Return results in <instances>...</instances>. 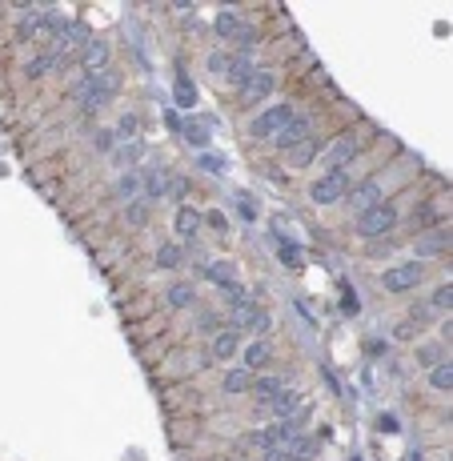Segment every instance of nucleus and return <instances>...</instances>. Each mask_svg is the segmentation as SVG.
<instances>
[{"instance_id": "obj_1", "label": "nucleus", "mask_w": 453, "mask_h": 461, "mask_svg": "<svg viewBox=\"0 0 453 461\" xmlns=\"http://www.w3.org/2000/svg\"><path fill=\"white\" fill-rule=\"evenodd\" d=\"M393 224H397V205L393 200H377L373 209L357 212V233L361 237H385Z\"/></svg>"}, {"instance_id": "obj_2", "label": "nucleus", "mask_w": 453, "mask_h": 461, "mask_svg": "<svg viewBox=\"0 0 453 461\" xmlns=\"http://www.w3.org/2000/svg\"><path fill=\"white\" fill-rule=\"evenodd\" d=\"M345 193H349V173H345V169H333V173H325L321 181H313V188H309L313 205H337Z\"/></svg>"}, {"instance_id": "obj_3", "label": "nucleus", "mask_w": 453, "mask_h": 461, "mask_svg": "<svg viewBox=\"0 0 453 461\" xmlns=\"http://www.w3.org/2000/svg\"><path fill=\"white\" fill-rule=\"evenodd\" d=\"M81 92H85V104H88V109H100L105 100H112L117 92H121V76H117V73H93V76L85 80V88H81Z\"/></svg>"}, {"instance_id": "obj_4", "label": "nucleus", "mask_w": 453, "mask_h": 461, "mask_svg": "<svg viewBox=\"0 0 453 461\" xmlns=\"http://www.w3.org/2000/svg\"><path fill=\"white\" fill-rule=\"evenodd\" d=\"M289 121H293V109H289V104H273V109H265L257 121L249 125V133H253V137H277Z\"/></svg>"}, {"instance_id": "obj_5", "label": "nucleus", "mask_w": 453, "mask_h": 461, "mask_svg": "<svg viewBox=\"0 0 453 461\" xmlns=\"http://www.w3.org/2000/svg\"><path fill=\"white\" fill-rule=\"evenodd\" d=\"M421 277H425L421 261H409V265H397V269H389V273L381 277V285L389 289V293H405V289L421 285Z\"/></svg>"}, {"instance_id": "obj_6", "label": "nucleus", "mask_w": 453, "mask_h": 461, "mask_svg": "<svg viewBox=\"0 0 453 461\" xmlns=\"http://www.w3.org/2000/svg\"><path fill=\"white\" fill-rule=\"evenodd\" d=\"M309 137H313V121H309L305 112H293V121H289L273 140H277V149L285 152V149H293V145H301V140H309Z\"/></svg>"}, {"instance_id": "obj_7", "label": "nucleus", "mask_w": 453, "mask_h": 461, "mask_svg": "<svg viewBox=\"0 0 453 461\" xmlns=\"http://www.w3.org/2000/svg\"><path fill=\"white\" fill-rule=\"evenodd\" d=\"M233 329H237V333H241V329L265 333V329H269V313L261 309V305H253V301H249V305H237V309H233Z\"/></svg>"}, {"instance_id": "obj_8", "label": "nucleus", "mask_w": 453, "mask_h": 461, "mask_svg": "<svg viewBox=\"0 0 453 461\" xmlns=\"http://www.w3.org/2000/svg\"><path fill=\"white\" fill-rule=\"evenodd\" d=\"M353 152H357L353 133H341V137L333 140V149H325V157H321V161L329 164V173H333V169H345V164L353 161Z\"/></svg>"}, {"instance_id": "obj_9", "label": "nucleus", "mask_w": 453, "mask_h": 461, "mask_svg": "<svg viewBox=\"0 0 453 461\" xmlns=\"http://www.w3.org/2000/svg\"><path fill=\"white\" fill-rule=\"evenodd\" d=\"M281 449L289 453V461H309V457L321 453V437L317 433H297V437H289Z\"/></svg>"}, {"instance_id": "obj_10", "label": "nucleus", "mask_w": 453, "mask_h": 461, "mask_svg": "<svg viewBox=\"0 0 453 461\" xmlns=\"http://www.w3.org/2000/svg\"><path fill=\"white\" fill-rule=\"evenodd\" d=\"M273 85H277V80H273V73H265V68H253V76H249L245 85H241V97L249 100V104H257V100H265L273 92Z\"/></svg>"}, {"instance_id": "obj_11", "label": "nucleus", "mask_w": 453, "mask_h": 461, "mask_svg": "<svg viewBox=\"0 0 453 461\" xmlns=\"http://www.w3.org/2000/svg\"><path fill=\"white\" fill-rule=\"evenodd\" d=\"M417 257H437V253L449 249V229H433V233H425L421 241H413Z\"/></svg>"}, {"instance_id": "obj_12", "label": "nucleus", "mask_w": 453, "mask_h": 461, "mask_svg": "<svg viewBox=\"0 0 453 461\" xmlns=\"http://www.w3.org/2000/svg\"><path fill=\"white\" fill-rule=\"evenodd\" d=\"M81 64L88 68V76H93V73H105V64H109V49H105L100 40H88L85 52H81Z\"/></svg>"}, {"instance_id": "obj_13", "label": "nucleus", "mask_w": 453, "mask_h": 461, "mask_svg": "<svg viewBox=\"0 0 453 461\" xmlns=\"http://www.w3.org/2000/svg\"><path fill=\"white\" fill-rule=\"evenodd\" d=\"M172 224H177V233H181L184 241H193L196 229H201V212H196L193 205H181V209H177V217H172Z\"/></svg>"}, {"instance_id": "obj_14", "label": "nucleus", "mask_w": 453, "mask_h": 461, "mask_svg": "<svg viewBox=\"0 0 453 461\" xmlns=\"http://www.w3.org/2000/svg\"><path fill=\"white\" fill-rule=\"evenodd\" d=\"M301 401H305L301 393H285V389H281V393H277V401H273V413H277L281 421H297V413L305 409Z\"/></svg>"}, {"instance_id": "obj_15", "label": "nucleus", "mask_w": 453, "mask_h": 461, "mask_svg": "<svg viewBox=\"0 0 453 461\" xmlns=\"http://www.w3.org/2000/svg\"><path fill=\"white\" fill-rule=\"evenodd\" d=\"M381 200V188H377V181H365V185H357L353 193H349V205H353L357 212H365V209H373Z\"/></svg>"}, {"instance_id": "obj_16", "label": "nucleus", "mask_w": 453, "mask_h": 461, "mask_svg": "<svg viewBox=\"0 0 453 461\" xmlns=\"http://www.w3.org/2000/svg\"><path fill=\"white\" fill-rule=\"evenodd\" d=\"M249 389H253V397H257L261 405H273V401H277V393L285 389V381H281V377H257Z\"/></svg>"}, {"instance_id": "obj_17", "label": "nucleus", "mask_w": 453, "mask_h": 461, "mask_svg": "<svg viewBox=\"0 0 453 461\" xmlns=\"http://www.w3.org/2000/svg\"><path fill=\"white\" fill-rule=\"evenodd\" d=\"M237 337H241V333H237L233 325H229V329H220V333H217V341H213V357H217V361H229V357H233V353H237V345H241Z\"/></svg>"}, {"instance_id": "obj_18", "label": "nucleus", "mask_w": 453, "mask_h": 461, "mask_svg": "<svg viewBox=\"0 0 453 461\" xmlns=\"http://www.w3.org/2000/svg\"><path fill=\"white\" fill-rule=\"evenodd\" d=\"M317 140L309 137V140H301V145H293V149H285V157H289V164H297V169H301V164H309L313 161V157H317Z\"/></svg>"}, {"instance_id": "obj_19", "label": "nucleus", "mask_w": 453, "mask_h": 461, "mask_svg": "<svg viewBox=\"0 0 453 461\" xmlns=\"http://www.w3.org/2000/svg\"><path fill=\"white\" fill-rule=\"evenodd\" d=\"M213 28H217L220 37H229V40H233L237 32H241V13H233V8H225V13H217Z\"/></svg>"}, {"instance_id": "obj_20", "label": "nucleus", "mask_w": 453, "mask_h": 461, "mask_svg": "<svg viewBox=\"0 0 453 461\" xmlns=\"http://www.w3.org/2000/svg\"><path fill=\"white\" fill-rule=\"evenodd\" d=\"M265 361H269V341L257 337V341L245 349V369H257V365H265Z\"/></svg>"}, {"instance_id": "obj_21", "label": "nucleus", "mask_w": 453, "mask_h": 461, "mask_svg": "<svg viewBox=\"0 0 453 461\" xmlns=\"http://www.w3.org/2000/svg\"><path fill=\"white\" fill-rule=\"evenodd\" d=\"M249 76H253V61H249V56H237L233 61V68H229V73H225V80H229V85H245Z\"/></svg>"}, {"instance_id": "obj_22", "label": "nucleus", "mask_w": 453, "mask_h": 461, "mask_svg": "<svg viewBox=\"0 0 453 461\" xmlns=\"http://www.w3.org/2000/svg\"><path fill=\"white\" fill-rule=\"evenodd\" d=\"M429 385H433V389H449L453 385V365L449 361L429 365Z\"/></svg>"}, {"instance_id": "obj_23", "label": "nucleus", "mask_w": 453, "mask_h": 461, "mask_svg": "<svg viewBox=\"0 0 453 461\" xmlns=\"http://www.w3.org/2000/svg\"><path fill=\"white\" fill-rule=\"evenodd\" d=\"M233 61H237V52H229V49H225V52H213V56H208V68H213L217 76H225L229 68H233Z\"/></svg>"}, {"instance_id": "obj_24", "label": "nucleus", "mask_w": 453, "mask_h": 461, "mask_svg": "<svg viewBox=\"0 0 453 461\" xmlns=\"http://www.w3.org/2000/svg\"><path fill=\"white\" fill-rule=\"evenodd\" d=\"M253 381H249V369H233V373L225 377V393H241V389H249Z\"/></svg>"}, {"instance_id": "obj_25", "label": "nucleus", "mask_w": 453, "mask_h": 461, "mask_svg": "<svg viewBox=\"0 0 453 461\" xmlns=\"http://www.w3.org/2000/svg\"><path fill=\"white\" fill-rule=\"evenodd\" d=\"M208 281H217V285H233V265H208Z\"/></svg>"}, {"instance_id": "obj_26", "label": "nucleus", "mask_w": 453, "mask_h": 461, "mask_svg": "<svg viewBox=\"0 0 453 461\" xmlns=\"http://www.w3.org/2000/svg\"><path fill=\"white\" fill-rule=\"evenodd\" d=\"M157 265L160 269H177V265H181V249H177V245H165V249L157 253Z\"/></svg>"}, {"instance_id": "obj_27", "label": "nucleus", "mask_w": 453, "mask_h": 461, "mask_svg": "<svg viewBox=\"0 0 453 461\" xmlns=\"http://www.w3.org/2000/svg\"><path fill=\"white\" fill-rule=\"evenodd\" d=\"M453 305V285H437L433 301H429V309H449Z\"/></svg>"}, {"instance_id": "obj_28", "label": "nucleus", "mask_w": 453, "mask_h": 461, "mask_svg": "<svg viewBox=\"0 0 453 461\" xmlns=\"http://www.w3.org/2000/svg\"><path fill=\"white\" fill-rule=\"evenodd\" d=\"M189 301H193V289H189V285H172L169 289V305L181 309V305H189Z\"/></svg>"}, {"instance_id": "obj_29", "label": "nucleus", "mask_w": 453, "mask_h": 461, "mask_svg": "<svg viewBox=\"0 0 453 461\" xmlns=\"http://www.w3.org/2000/svg\"><path fill=\"white\" fill-rule=\"evenodd\" d=\"M169 185H172V181H169L165 173H153V176H148V193H153V197H165V193H169Z\"/></svg>"}, {"instance_id": "obj_30", "label": "nucleus", "mask_w": 453, "mask_h": 461, "mask_svg": "<svg viewBox=\"0 0 453 461\" xmlns=\"http://www.w3.org/2000/svg\"><path fill=\"white\" fill-rule=\"evenodd\" d=\"M237 205H241V217H245V221L257 217V200L249 197V193H237Z\"/></svg>"}, {"instance_id": "obj_31", "label": "nucleus", "mask_w": 453, "mask_h": 461, "mask_svg": "<svg viewBox=\"0 0 453 461\" xmlns=\"http://www.w3.org/2000/svg\"><path fill=\"white\" fill-rule=\"evenodd\" d=\"M181 128H184V137L193 140L196 149H201V145H208V137H205V128H201V125H193V121H189V125H181Z\"/></svg>"}, {"instance_id": "obj_32", "label": "nucleus", "mask_w": 453, "mask_h": 461, "mask_svg": "<svg viewBox=\"0 0 453 461\" xmlns=\"http://www.w3.org/2000/svg\"><path fill=\"white\" fill-rule=\"evenodd\" d=\"M117 188H121V197H129V193H136V188H141V176H136V173H124L121 181H117Z\"/></svg>"}, {"instance_id": "obj_33", "label": "nucleus", "mask_w": 453, "mask_h": 461, "mask_svg": "<svg viewBox=\"0 0 453 461\" xmlns=\"http://www.w3.org/2000/svg\"><path fill=\"white\" fill-rule=\"evenodd\" d=\"M437 221V209L433 205H421V212H413V224H433Z\"/></svg>"}, {"instance_id": "obj_34", "label": "nucleus", "mask_w": 453, "mask_h": 461, "mask_svg": "<svg viewBox=\"0 0 453 461\" xmlns=\"http://www.w3.org/2000/svg\"><path fill=\"white\" fill-rule=\"evenodd\" d=\"M177 100H181V104H193V100H196V92H193V88H189V80H184V73H181V85H177Z\"/></svg>"}, {"instance_id": "obj_35", "label": "nucleus", "mask_w": 453, "mask_h": 461, "mask_svg": "<svg viewBox=\"0 0 453 461\" xmlns=\"http://www.w3.org/2000/svg\"><path fill=\"white\" fill-rule=\"evenodd\" d=\"M281 261L285 265H301V249H297V245H281Z\"/></svg>"}, {"instance_id": "obj_36", "label": "nucleus", "mask_w": 453, "mask_h": 461, "mask_svg": "<svg viewBox=\"0 0 453 461\" xmlns=\"http://www.w3.org/2000/svg\"><path fill=\"white\" fill-rule=\"evenodd\" d=\"M201 169H208V173H225V161H220V157H201Z\"/></svg>"}, {"instance_id": "obj_37", "label": "nucleus", "mask_w": 453, "mask_h": 461, "mask_svg": "<svg viewBox=\"0 0 453 461\" xmlns=\"http://www.w3.org/2000/svg\"><path fill=\"white\" fill-rule=\"evenodd\" d=\"M341 309H345V313H357V309H361V301H357V293H349V289H345V297H341Z\"/></svg>"}, {"instance_id": "obj_38", "label": "nucleus", "mask_w": 453, "mask_h": 461, "mask_svg": "<svg viewBox=\"0 0 453 461\" xmlns=\"http://www.w3.org/2000/svg\"><path fill=\"white\" fill-rule=\"evenodd\" d=\"M129 221H133V224L145 221V205H141V200H133V205H129Z\"/></svg>"}, {"instance_id": "obj_39", "label": "nucleus", "mask_w": 453, "mask_h": 461, "mask_svg": "<svg viewBox=\"0 0 453 461\" xmlns=\"http://www.w3.org/2000/svg\"><path fill=\"white\" fill-rule=\"evenodd\" d=\"M265 461H289V453H285L281 445H277V449H265Z\"/></svg>"}, {"instance_id": "obj_40", "label": "nucleus", "mask_w": 453, "mask_h": 461, "mask_svg": "<svg viewBox=\"0 0 453 461\" xmlns=\"http://www.w3.org/2000/svg\"><path fill=\"white\" fill-rule=\"evenodd\" d=\"M97 149H100V152L112 149V133H97Z\"/></svg>"}, {"instance_id": "obj_41", "label": "nucleus", "mask_w": 453, "mask_h": 461, "mask_svg": "<svg viewBox=\"0 0 453 461\" xmlns=\"http://www.w3.org/2000/svg\"><path fill=\"white\" fill-rule=\"evenodd\" d=\"M121 133L129 137V133H136V116H121Z\"/></svg>"}, {"instance_id": "obj_42", "label": "nucleus", "mask_w": 453, "mask_h": 461, "mask_svg": "<svg viewBox=\"0 0 453 461\" xmlns=\"http://www.w3.org/2000/svg\"><path fill=\"white\" fill-rule=\"evenodd\" d=\"M409 333H413V321H405V325H397V337H401V341H409Z\"/></svg>"}, {"instance_id": "obj_43", "label": "nucleus", "mask_w": 453, "mask_h": 461, "mask_svg": "<svg viewBox=\"0 0 453 461\" xmlns=\"http://www.w3.org/2000/svg\"><path fill=\"white\" fill-rule=\"evenodd\" d=\"M421 361H425V365H437V349H421Z\"/></svg>"}]
</instances>
